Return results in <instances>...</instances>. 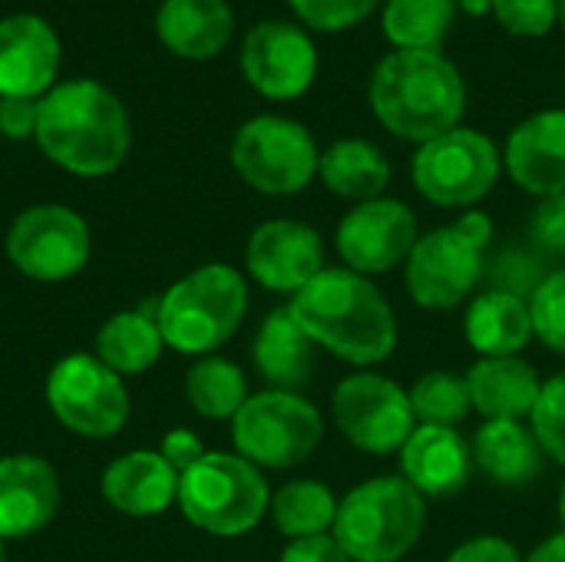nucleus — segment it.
<instances>
[{"mask_svg":"<svg viewBox=\"0 0 565 562\" xmlns=\"http://www.w3.org/2000/svg\"><path fill=\"white\" fill-rule=\"evenodd\" d=\"M33 139L60 169L99 179L126 162L132 126L122 99L109 86L96 79H70L40 96Z\"/></svg>","mask_w":565,"mask_h":562,"instance_id":"obj_1","label":"nucleus"},{"mask_svg":"<svg viewBox=\"0 0 565 562\" xmlns=\"http://www.w3.org/2000/svg\"><path fill=\"white\" fill-rule=\"evenodd\" d=\"M291 315L315 348H328L334 358L371 368L394 354L397 318L387 298L351 268H324L298 295H291Z\"/></svg>","mask_w":565,"mask_h":562,"instance_id":"obj_2","label":"nucleus"},{"mask_svg":"<svg viewBox=\"0 0 565 562\" xmlns=\"http://www.w3.org/2000/svg\"><path fill=\"white\" fill-rule=\"evenodd\" d=\"M367 96L387 132L420 146L457 129L467 109L463 76L440 50L387 53L374 66Z\"/></svg>","mask_w":565,"mask_h":562,"instance_id":"obj_3","label":"nucleus"},{"mask_svg":"<svg viewBox=\"0 0 565 562\" xmlns=\"http://www.w3.org/2000/svg\"><path fill=\"white\" fill-rule=\"evenodd\" d=\"M248 311V282L225 262H209L172 282L156 301V321L166 348L189 358H209L222 348Z\"/></svg>","mask_w":565,"mask_h":562,"instance_id":"obj_4","label":"nucleus"},{"mask_svg":"<svg viewBox=\"0 0 565 562\" xmlns=\"http://www.w3.org/2000/svg\"><path fill=\"white\" fill-rule=\"evenodd\" d=\"M424 523V494L404 477H371L338 503L331 533L351 562H397L414 550Z\"/></svg>","mask_w":565,"mask_h":562,"instance_id":"obj_5","label":"nucleus"},{"mask_svg":"<svg viewBox=\"0 0 565 562\" xmlns=\"http://www.w3.org/2000/svg\"><path fill=\"white\" fill-rule=\"evenodd\" d=\"M175 507L195 530L218 540H235L265 520L271 490L262 470L245 457L209 450L192 470L179 477Z\"/></svg>","mask_w":565,"mask_h":562,"instance_id":"obj_6","label":"nucleus"},{"mask_svg":"<svg viewBox=\"0 0 565 562\" xmlns=\"http://www.w3.org/2000/svg\"><path fill=\"white\" fill-rule=\"evenodd\" d=\"M493 238V222L483 212H467L417 238L407 258V291L420 308L447 311L467 301L483 278V252Z\"/></svg>","mask_w":565,"mask_h":562,"instance_id":"obj_7","label":"nucleus"},{"mask_svg":"<svg viewBox=\"0 0 565 562\" xmlns=\"http://www.w3.org/2000/svg\"><path fill=\"white\" fill-rule=\"evenodd\" d=\"M324 437L321 411L295 391L248 394L242 411L232 417L235 454L258 470H288L305 464Z\"/></svg>","mask_w":565,"mask_h":562,"instance_id":"obj_8","label":"nucleus"},{"mask_svg":"<svg viewBox=\"0 0 565 562\" xmlns=\"http://www.w3.org/2000/svg\"><path fill=\"white\" fill-rule=\"evenodd\" d=\"M46 407L76 437L106 441L129 421L126 378L109 371L96 354H66L46 374Z\"/></svg>","mask_w":565,"mask_h":562,"instance_id":"obj_9","label":"nucleus"},{"mask_svg":"<svg viewBox=\"0 0 565 562\" xmlns=\"http://www.w3.org/2000/svg\"><path fill=\"white\" fill-rule=\"evenodd\" d=\"M315 136L285 116H255L232 139V166L255 192L295 195L318 176Z\"/></svg>","mask_w":565,"mask_h":562,"instance_id":"obj_10","label":"nucleus"},{"mask_svg":"<svg viewBox=\"0 0 565 562\" xmlns=\"http://www.w3.org/2000/svg\"><path fill=\"white\" fill-rule=\"evenodd\" d=\"M93 255V235L86 219L56 202H40L23 209L7 229V258L10 265L43 285L76 278Z\"/></svg>","mask_w":565,"mask_h":562,"instance_id":"obj_11","label":"nucleus"},{"mask_svg":"<svg viewBox=\"0 0 565 562\" xmlns=\"http://www.w3.org/2000/svg\"><path fill=\"white\" fill-rule=\"evenodd\" d=\"M500 166L503 159L490 136L457 126L417 149L411 176L427 202L460 209L480 202L497 185Z\"/></svg>","mask_w":565,"mask_h":562,"instance_id":"obj_12","label":"nucleus"},{"mask_svg":"<svg viewBox=\"0 0 565 562\" xmlns=\"http://www.w3.org/2000/svg\"><path fill=\"white\" fill-rule=\"evenodd\" d=\"M334 427L364 454L384 457L401 454L407 437L417 431L411 394L384 374H351L334 388L331 401Z\"/></svg>","mask_w":565,"mask_h":562,"instance_id":"obj_13","label":"nucleus"},{"mask_svg":"<svg viewBox=\"0 0 565 562\" xmlns=\"http://www.w3.org/2000/svg\"><path fill=\"white\" fill-rule=\"evenodd\" d=\"M242 73L265 99L288 103L311 89L318 76V50L298 23L262 20L242 43Z\"/></svg>","mask_w":565,"mask_h":562,"instance_id":"obj_14","label":"nucleus"},{"mask_svg":"<svg viewBox=\"0 0 565 562\" xmlns=\"http://www.w3.org/2000/svg\"><path fill=\"white\" fill-rule=\"evenodd\" d=\"M417 219L397 199L358 202L338 225V252L358 275H384L411 258L417 245Z\"/></svg>","mask_w":565,"mask_h":562,"instance_id":"obj_15","label":"nucleus"},{"mask_svg":"<svg viewBox=\"0 0 565 562\" xmlns=\"http://www.w3.org/2000/svg\"><path fill=\"white\" fill-rule=\"evenodd\" d=\"M245 268L248 275L281 295H298L308 282L324 272V245L321 235L295 219H271L262 222L245 245Z\"/></svg>","mask_w":565,"mask_h":562,"instance_id":"obj_16","label":"nucleus"},{"mask_svg":"<svg viewBox=\"0 0 565 562\" xmlns=\"http://www.w3.org/2000/svg\"><path fill=\"white\" fill-rule=\"evenodd\" d=\"M60 66V36L36 13L0 20V99H40L53 89Z\"/></svg>","mask_w":565,"mask_h":562,"instance_id":"obj_17","label":"nucleus"},{"mask_svg":"<svg viewBox=\"0 0 565 562\" xmlns=\"http://www.w3.org/2000/svg\"><path fill=\"white\" fill-rule=\"evenodd\" d=\"M60 507V480L36 454L0 457V540H26L50 527Z\"/></svg>","mask_w":565,"mask_h":562,"instance_id":"obj_18","label":"nucleus"},{"mask_svg":"<svg viewBox=\"0 0 565 562\" xmlns=\"http://www.w3.org/2000/svg\"><path fill=\"white\" fill-rule=\"evenodd\" d=\"M507 172L530 195L565 192V109H543L523 119L507 139Z\"/></svg>","mask_w":565,"mask_h":562,"instance_id":"obj_19","label":"nucleus"},{"mask_svg":"<svg viewBox=\"0 0 565 562\" xmlns=\"http://www.w3.org/2000/svg\"><path fill=\"white\" fill-rule=\"evenodd\" d=\"M103 500L122 517H159L179 500V474L159 450H129L116 457L99 480Z\"/></svg>","mask_w":565,"mask_h":562,"instance_id":"obj_20","label":"nucleus"},{"mask_svg":"<svg viewBox=\"0 0 565 562\" xmlns=\"http://www.w3.org/2000/svg\"><path fill=\"white\" fill-rule=\"evenodd\" d=\"M473 467V450L454 427L417 424V431L401 447L404 480L424 497L457 494Z\"/></svg>","mask_w":565,"mask_h":562,"instance_id":"obj_21","label":"nucleus"},{"mask_svg":"<svg viewBox=\"0 0 565 562\" xmlns=\"http://www.w3.org/2000/svg\"><path fill=\"white\" fill-rule=\"evenodd\" d=\"M235 17L225 0H162L156 33L175 56L209 60L232 40Z\"/></svg>","mask_w":565,"mask_h":562,"instance_id":"obj_22","label":"nucleus"},{"mask_svg":"<svg viewBox=\"0 0 565 562\" xmlns=\"http://www.w3.org/2000/svg\"><path fill=\"white\" fill-rule=\"evenodd\" d=\"M252 361L258 374L268 381L275 391H295L311 381L315 371V341L301 331L295 321L291 308H275L262 321L255 344H252Z\"/></svg>","mask_w":565,"mask_h":562,"instance_id":"obj_23","label":"nucleus"},{"mask_svg":"<svg viewBox=\"0 0 565 562\" xmlns=\"http://www.w3.org/2000/svg\"><path fill=\"white\" fill-rule=\"evenodd\" d=\"M470 401L487 421H523L540 401V378L533 364L516 358H480L470 374Z\"/></svg>","mask_w":565,"mask_h":562,"instance_id":"obj_24","label":"nucleus"},{"mask_svg":"<svg viewBox=\"0 0 565 562\" xmlns=\"http://www.w3.org/2000/svg\"><path fill=\"white\" fill-rule=\"evenodd\" d=\"M467 341L483 358H516L533 338L530 301L510 291H483L470 301L463 321Z\"/></svg>","mask_w":565,"mask_h":562,"instance_id":"obj_25","label":"nucleus"},{"mask_svg":"<svg viewBox=\"0 0 565 562\" xmlns=\"http://www.w3.org/2000/svg\"><path fill=\"white\" fill-rule=\"evenodd\" d=\"M166 351V338L156 321V305L152 308H129L116 311L103 321L96 331V358L116 371L119 378H136L146 374Z\"/></svg>","mask_w":565,"mask_h":562,"instance_id":"obj_26","label":"nucleus"},{"mask_svg":"<svg viewBox=\"0 0 565 562\" xmlns=\"http://www.w3.org/2000/svg\"><path fill=\"white\" fill-rule=\"evenodd\" d=\"M318 176L328 185V192L351 199V202H371L381 199L391 182V162L371 139H338L321 152Z\"/></svg>","mask_w":565,"mask_h":562,"instance_id":"obj_27","label":"nucleus"},{"mask_svg":"<svg viewBox=\"0 0 565 562\" xmlns=\"http://www.w3.org/2000/svg\"><path fill=\"white\" fill-rule=\"evenodd\" d=\"M543 450L520 421H483L473 437V464L503 487H523L540 474Z\"/></svg>","mask_w":565,"mask_h":562,"instance_id":"obj_28","label":"nucleus"},{"mask_svg":"<svg viewBox=\"0 0 565 562\" xmlns=\"http://www.w3.org/2000/svg\"><path fill=\"white\" fill-rule=\"evenodd\" d=\"M185 401L205 421H232L248 401V381L228 358H199L185 374Z\"/></svg>","mask_w":565,"mask_h":562,"instance_id":"obj_29","label":"nucleus"},{"mask_svg":"<svg viewBox=\"0 0 565 562\" xmlns=\"http://www.w3.org/2000/svg\"><path fill=\"white\" fill-rule=\"evenodd\" d=\"M338 497L318 484V480H291L285 487H278V494L271 497V520L278 527L281 537L288 540H305V537H321L334 527L338 517Z\"/></svg>","mask_w":565,"mask_h":562,"instance_id":"obj_30","label":"nucleus"},{"mask_svg":"<svg viewBox=\"0 0 565 562\" xmlns=\"http://www.w3.org/2000/svg\"><path fill=\"white\" fill-rule=\"evenodd\" d=\"M457 0H384L381 26L394 50H440Z\"/></svg>","mask_w":565,"mask_h":562,"instance_id":"obj_31","label":"nucleus"},{"mask_svg":"<svg viewBox=\"0 0 565 562\" xmlns=\"http://www.w3.org/2000/svg\"><path fill=\"white\" fill-rule=\"evenodd\" d=\"M411 407L420 424L457 427L473 411L470 384H467V378H460L454 371H427L411 388Z\"/></svg>","mask_w":565,"mask_h":562,"instance_id":"obj_32","label":"nucleus"},{"mask_svg":"<svg viewBox=\"0 0 565 562\" xmlns=\"http://www.w3.org/2000/svg\"><path fill=\"white\" fill-rule=\"evenodd\" d=\"M530 431L540 450L565 467V371L540 388V401L530 414Z\"/></svg>","mask_w":565,"mask_h":562,"instance_id":"obj_33","label":"nucleus"},{"mask_svg":"<svg viewBox=\"0 0 565 562\" xmlns=\"http://www.w3.org/2000/svg\"><path fill=\"white\" fill-rule=\"evenodd\" d=\"M530 315H533V335L546 348L565 354V268L540 282V288L530 298Z\"/></svg>","mask_w":565,"mask_h":562,"instance_id":"obj_34","label":"nucleus"},{"mask_svg":"<svg viewBox=\"0 0 565 562\" xmlns=\"http://www.w3.org/2000/svg\"><path fill=\"white\" fill-rule=\"evenodd\" d=\"M288 3L301 17L305 26L338 33V30L364 23L384 0H288Z\"/></svg>","mask_w":565,"mask_h":562,"instance_id":"obj_35","label":"nucleus"},{"mask_svg":"<svg viewBox=\"0 0 565 562\" xmlns=\"http://www.w3.org/2000/svg\"><path fill=\"white\" fill-rule=\"evenodd\" d=\"M493 17L513 36H543L559 20V0H493Z\"/></svg>","mask_w":565,"mask_h":562,"instance_id":"obj_36","label":"nucleus"},{"mask_svg":"<svg viewBox=\"0 0 565 562\" xmlns=\"http://www.w3.org/2000/svg\"><path fill=\"white\" fill-rule=\"evenodd\" d=\"M530 235L540 248L550 252H565V192L550 195L533 209L530 219Z\"/></svg>","mask_w":565,"mask_h":562,"instance_id":"obj_37","label":"nucleus"},{"mask_svg":"<svg viewBox=\"0 0 565 562\" xmlns=\"http://www.w3.org/2000/svg\"><path fill=\"white\" fill-rule=\"evenodd\" d=\"M159 454H162V460L182 477L185 470H192L209 450H205V444L199 441V434L195 431H189V427H175V431H169L166 437H162V444H159Z\"/></svg>","mask_w":565,"mask_h":562,"instance_id":"obj_38","label":"nucleus"},{"mask_svg":"<svg viewBox=\"0 0 565 562\" xmlns=\"http://www.w3.org/2000/svg\"><path fill=\"white\" fill-rule=\"evenodd\" d=\"M447 562H523L520 550L503 537H473L460 543Z\"/></svg>","mask_w":565,"mask_h":562,"instance_id":"obj_39","label":"nucleus"},{"mask_svg":"<svg viewBox=\"0 0 565 562\" xmlns=\"http://www.w3.org/2000/svg\"><path fill=\"white\" fill-rule=\"evenodd\" d=\"M36 109L40 99H20V96H3L0 99V132L7 139H26L36 132Z\"/></svg>","mask_w":565,"mask_h":562,"instance_id":"obj_40","label":"nucleus"},{"mask_svg":"<svg viewBox=\"0 0 565 562\" xmlns=\"http://www.w3.org/2000/svg\"><path fill=\"white\" fill-rule=\"evenodd\" d=\"M278 562H351V556L341 550V543L334 537L321 533V537L288 540V547H285Z\"/></svg>","mask_w":565,"mask_h":562,"instance_id":"obj_41","label":"nucleus"},{"mask_svg":"<svg viewBox=\"0 0 565 562\" xmlns=\"http://www.w3.org/2000/svg\"><path fill=\"white\" fill-rule=\"evenodd\" d=\"M523 562H565V533H556V537H550L546 543H540V547L530 553V560Z\"/></svg>","mask_w":565,"mask_h":562,"instance_id":"obj_42","label":"nucleus"},{"mask_svg":"<svg viewBox=\"0 0 565 562\" xmlns=\"http://www.w3.org/2000/svg\"><path fill=\"white\" fill-rule=\"evenodd\" d=\"M467 17H487L493 13V0H457Z\"/></svg>","mask_w":565,"mask_h":562,"instance_id":"obj_43","label":"nucleus"},{"mask_svg":"<svg viewBox=\"0 0 565 562\" xmlns=\"http://www.w3.org/2000/svg\"><path fill=\"white\" fill-rule=\"evenodd\" d=\"M559 517H563V523H565V480H563V487H559Z\"/></svg>","mask_w":565,"mask_h":562,"instance_id":"obj_44","label":"nucleus"},{"mask_svg":"<svg viewBox=\"0 0 565 562\" xmlns=\"http://www.w3.org/2000/svg\"><path fill=\"white\" fill-rule=\"evenodd\" d=\"M0 562H7V543L0 540Z\"/></svg>","mask_w":565,"mask_h":562,"instance_id":"obj_45","label":"nucleus"},{"mask_svg":"<svg viewBox=\"0 0 565 562\" xmlns=\"http://www.w3.org/2000/svg\"><path fill=\"white\" fill-rule=\"evenodd\" d=\"M559 23L565 26V0H559Z\"/></svg>","mask_w":565,"mask_h":562,"instance_id":"obj_46","label":"nucleus"}]
</instances>
